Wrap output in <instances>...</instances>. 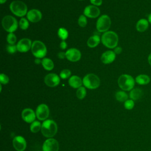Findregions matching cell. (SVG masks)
I'll list each match as a JSON object with an SVG mask.
<instances>
[{
	"mask_svg": "<svg viewBox=\"0 0 151 151\" xmlns=\"http://www.w3.org/2000/svg\"><path fill=\"white\" fill-rule=\"evenodd\" d=\"M65 55L67 60L72 62H76L78 61L81 58V56L80 51L74 48L68 49L66 51Z\"/></svg>",
	"mask_w": 151,
	"mask_h": 151,
	"instance_id": "cell-13",
	"label": "cell"
},
{
	"mask_svg": "<svg viewBox=\"0 0 151 151\" xmlns=\"http://www.w3.org/2000/svg\"><path fill=\"white\" fill-rule=\"evenodd\" d=\"M58 57L60 59H64L65 57H66V55H65V52H60L58 53Z\"/></svg>",
	"mask_w": 151,
	"mask_h": 151,
	"instance_id": "cell-39",
	"label": "cell"
},
{
	"mask_svg": "<svg viewBox=\"0 0 151 151\" xmlns=\"http://www.w3.org/2000/svg\"><path fill=\"white\" fill-rule=\"evenodd\" d=\"M90 2L96 6H99L102 4V0H90Z\"/></svg>",
	"mask_w": 151,
	"mask_h": 151,
	"instance_id": "cell-36",
	"label": "cell"
},
{
	"mask_svg": "<svg viewBox=\"0 0 151 151\" xmlns=\"http://www.w3.org/2000/svg\"><path fill=\"white\" fill-rule=\"evenodd\" d=\"M83 84L88 88L95 89L99 87L100 81L96 75L94 74H88L83 78Z\"/></svg>",
	"mask_w": 151,
	"mask_h": 151,
	"instance_id": "cell-7",
	"label": "cell"
},
{
	"mask_svg": "<svg viewBox=\"0 0 151 151\" xmlns=\"http://www.w3.org/2000/svg\"><path fill=\"white\" fill-rule=\"evenodd\" d=\"M41 123L38 121H34L30 126V130L32 133H37L41 129Z\"/></svg>",
	"mask_w": 151,
	"mask_h": 151,
	"instance_id": "cell-26",
	"label": "cell"
},
{
	"mask_svg": "<svg viewBox=\"0 0 151 151\" xmlns=\"http://www.w3.org/2000/svg\"><path fill=\"white\" fill-rule=\"evenodd\" d=\"M100 41V38L98 35H93L88 38L87 41V45L90 48H94L98 45Z\"/></svg>",
	"mask_w": 151,
	"mask_h": 151,
	"instance_id": "cell-23",
	"label": "cell"
},
{
	"mask_svg": "<svg viewBox=\"0 0 151 151\" xmlns=\"http://www.w3.org/2000/svg\"><path fill=\"white\" fill-rule=\"evenodd\" d=\"M42 65L45 70L50 71L52 70L54 68V63L53 61L48 58H44L42 60Z\"/></svg>",
	"mask_w": 151,
	"mask_h": 151,
	"instance_id": "cell-24",
	"label": "cell"
},
{
	"mask_svg": "<svg viewBox=\"0 0 151 151\" xmlns=\"http://www.w3.org/2000/svg\"><path fill=\"white\" fill-rule=\"evenodd\" d=\"M147 61H148V63L149 64L151 65V52L149 54V56H148V58H147Z\"/></svg>",
	"mask_w": 151,
	"mask_h": 151,
	"instance_id": "cell-41",
	"label": "cell"
},
{
	"mask_svg": "<svg viewBox=\"0 0 151 151\" xmlns=\"http://www.w3.org/2000/svg\"><path fill=\"white\" fill-rule=\"evenodd\" d=\"M116 99L120 102H125L128 100V95L124 91H119L116 93Z\"/></svg>",
	"mask_w": 151,
	"mask_h": 151,
	"instance_id": "cell-25",
	"label": "cell"
},
{
	"mask_svg": "<svg viewBox=\"0 0 151 151\" xmlns=\"http://www.w3.org/2000/svg\"><path fill=\"white\" fill-rule=\"evenodd\" d=\"M6 40H7V42L9 43V44H14L17 41V37L12 32L9 33L7 35Z\"/></svg>",
	"mask_w": 151,
	"mask_h": 151,
	"instance_id": "cell-31",
	"label": "cell"
},
{
	"mask_svg": "<svg viewBox=\"0 0 151 151\" xmlns=\"http://www.w3.org/2000/svg\"><path fill=\"white\" fill-rule=\"evenodd\" d=\"M17 50L19 52H27L32 47L31 41L28 38H22L19 41L17 45Z\"/></svg>",
	"mask_w": 151,
	"mask_h": 151,
	"instance_id": "cell-14",
	"label": "cell"
},
{
	"mask_svg": "<svg viewBox=\"0 0 151 151\" xmlns=\"http://www.w3.org/2000/svg\"><path fill=\"white\" fill-rule=\"evenodd\" d=\"M59 144L57 140L53 138H48L43 143V151H58Z\"/></svg>",
	"mask_w": 151,
	"mask_h": 151,
	"instance_id": "cell-10",
	"label": "cell"
},
{
	"mask_svg": "<svg viewBox=\"0 0 151 151\" xmlns=\"http://www.w3.org/2000/svg\"><path fill=\"white\" fill-rule=\"evenodd\" d=\"M41 133L45 137L51 138L57 132V123L52 120L47 119L43 122L41 125Z\"/></svg>",
	"mask_w": 151,
	"mask_h": 151,
	"instance_id": "cell-1",
	"label": "cell"
},
{
	"mask_svg": "<svg viewBox=\"0 0 151 151\" xmlns=\"http://www.w3.org/2000/svg\"><path fill=\"white\" fill-rule=\"evenodd\" d=\"M60 48H61V49L64 50V49H65V48H67V44L66 42H65L64 40H63V41L61 42V43H60Z\"/></svg>",
	"mask_w": 151,
	"mask_h": 151,
	"instance_id": "cell-37",
	"label": "cell"
},
{
	"mask_svg": "<svg viewBox=\"0 0 151 151\" xmlns=\"http://www.w3.org/2000/svg\"><path fill=\"white\" fill-rule=\"evenodd\" d=\"M142 95H143V91L142 90V89L139 88H135L130 90L129 97L130 99L134 101V100H137L139 99H140Z\"/></svg>",
	"mask_w": 151,
	"mask_h": 151,
	"instance_id": "cell-22",
	"label": "cell"
},
{
	"mask_svg": "<svg viewBox=\"0 0 151 151\" xmlns=\"http://www.w3.org/2000/svg\"><path fill=\"white\" fill-rule=\"evenodd\" d=\"M11 12L18 17H23L27 12V6L26 4L21 1H14L12 2L9 6Z\"/></svg>",
	"mask_w": 151,
	"mask_h": 151,
	"instance_id": "cell-4",
	"label": "cell"
},
{
	"mask_svg": "<svg viewBox=\"0 0 151 151\" xmlns=\"http://www.w3.org/2000/svg\"><path fill=\"white\" fill-rule=\"evenodd\" d=\"M2 25L4 29L9 33L14 32L18 28L17 19L11 15H6L3 18Z\"/></svg>",
	"mask_w": 151,
	"mask_h": 151,
	"instance_id": "cell-6",
	"label": "cell"
},
{
	"mask_svg": "<svg viewBox=\"0 0 151 151\" xmlns=\"http://www.w3.org/2000/svg\"><path fill=\"white\" fill-rule=\"evenodd\" d=\"M22 119L27 123H32L35 121L36 113L33 110L29 108H26L24 109L21 113Z\"/></svg>",
	"mask_w": 151,
	"mask_h": 151,
	"instance_id": "cell-15",
	"label": "cell"
},
{
	"mask_svg": "<svg viewBox=\"0 0 151 151\" xmlns=\"http://www.w3.org/2000/svg\"><path fill=\"white\" fill-rule=\"evenodd\" d=\"M28 21L31 22H37L42 18L41 12L36 9H33L29 11L27 15Z\"/></svg>",
	"mask_w": 151,
	"mask_h": 151,
	"instance_id": "cell-17",
	"label": "cell"
},
{
	"mask_svg": "<svg viewBox=\"0 0 151 151\" xmlns=\"http://www.w3.org/2000/svg\"><path fill=\"white\" fill-rule=\"evenodd\" d=\"M6 0H0V3H1V4H2L5 3V2H6Z\"/></svg>",
	"mask_w": 151,
	"mask_h": 151,
	"instance_id": "cell-43",
	"label": "cell"
},
{
	"mask_svg": "<svg viewBox=\"0 0 151 151\" xmlns=\"http://www.w3.org/2000/svg\"><path fill=\"white\" fill-rule=\"evenodd\" d=\"M31 51L34 56L38 58H41L45 57L47 52L45 44L39 40H35L32 42Z\"/></svg>",
	"mask_w": 151,
	"mask_h": 151,
	"instance_id": "cell-5",
	"label": "cell"
},
{
	"mask_svg": "<svg viewBox=\"0 0 151 151\" xmlns=\"http://www.w3.org/2000/svg\"><path fill=\"white\" fill-rule=\"evenodd\" d=\"M147 20L149 21V22L151 24V13L148 15V18H147Z\"/></svg>",
	"mask_w": 151,
	"mask_h": 151,
	"instance_id": "cell-42",
	"label": "cell"
},
{
	"mask_svg": "<svg viewBox=\"0 0 151 151\" xmlns=\"http://www.w3.org/2000/svg\"><path fill=\"white\" fill-rule=\"evenodd\" d=\"M36 116L40 120H45L50 113L49 108L45 104H41L36 109Z\"/></svg>",
	"mask_w": 151,
	"mask_h": 151,
	"instance_id": "cell-9",
	"label": "cell"
},
{
	"mask_svg": "<svg viewBox=\"0 0 151 151\" xmlns=\"http://www.w3.org/2000/svg\"><path fill=\"white\" fill-rule=\"evenodd\" d=\"M68 83L71 87L74 88H78L79 87H81L83 81L78 76H73L69 78Z\"/></svg>",
	"mask_w": 151,
	"mask_h": 151,
	"instance_id": "cell-20",
	"label": "cell"
},
{
	"mask_svg": "<svg viewBox=\"0 0 151 151\" xmlns=\"http://www.w3.org/2000/svg\"><path fill=\"white\" fill-rule=\"evenodd\" d=\"M87 18L85 15H81L78 20V25L81 27H84L87 25Z\"/></svg>",
	"mask_w": 151,
	"mask_h": 151,
	"instance_id": "cell-33",
	"label": "cell"
},
{
	"mask_svg": "<svg viewBox=\"0 0 151 151\" xmlns=\"http://www.w3.org/2000/svg\"><path fill=\"white\" fill-rule=\"evenodd\" d=\"M116 58V54L113 51H107L103 53L101 56V60L103 63L107 64L111 63Z\"/></svg>",
	"mask_w": 151,
	"mask_h": 151,
	"instance_id": "cell-18",
	"label": "cell"
},
{
	"mask_svg": "<svg viewBox=\"0 0 151 151\" xmlns=\"http://www.w3.org/2000/svg\"><path fill=\"white\" fill-rule=\"evenodd\" d=\"M12 145L14 149L17 151H24L27 146L25 139L21 136L14 137L12 140Z\"/></svg>",
	"mask_w": 151,
	"mask_h": 151,
	"instance_id": "cell-12",
	"label": "cell"
},
{
	"mask_svg": "<svg viewBox=\"0 0 151 151\" xmlns=\"http://www.w3.org/2000/svg\"><path fill=\"white\" fill-rule=\"evenodd\" d=\"M134 83L133 77L129 74H122L118 79L119 86L124 91L132 90L134 86Z\"/></svg>",
	"mask_w": 151,
	"mask_h": 151,
	"instance_id": "cell-3",
	"label": "cell"
},
{
	"mask_svg": "<svg viewBox=\"0 0 151 151\" xmlns=\"http://www.w3.org/2000/svg\"><path fill=\"white\" fill-rule=\"evenodd\" d=\"M71 72L68 69H64L62 70L60 74V76L62 79H66L71 76Z\"/></svg>",
	"mask_w": 151,
	"mask_h": 151,
	"instance_id": "cell-30",
	"label": "cell"
},
{
	"mask_svg": "<svg viewBox=\"0 0 151 151\" xmlns=\"http://www.w3.org/2000/svg\"><path fill=\"white\" fill-rule=\"evenodd\" d=\"M17 50V47L14 44H8L6 46V51L9 54H14Z\"/></svg>",
	"mask_w": 151,
	"mask_h": 151,
	"instance_id": "cell-34",
	"label": "cell"
},
{
	"mask_svg": "<svg viewBox=\"0 0 151 151\" xmlns=\"http://www.w3.org/2000/svg\"><path fill=\"white\" fill-rule=\"evenodd\" d=\"M100 13L99 8L94 5H88L84 10V15L91 18H97L100 15Z\"/></svg>",
	"mask_w": 151,
	"mask_h": 151,
	"instance_id": "cell-16",
	"label": "cell"
},
{
	"mask_svg": "<svg viewBox=\"0 0 151 151\" xmlns=\"http://www.w3.org/2000/svg\"><path fill=\"white\" fill-rule=\"evenodd\" d=\"M60 78L56 74L50 73L45 76L44 82L47 86L50 87H54L58 86L60 83Z\"/></svg>",
	"mask_w": 151,
	"mask_h": 151,
	"instance_id": "cell-11",
	"label": "cell"
},
{
	"mask_svg": "<svg viewBox=\"0 0 151 151\" xmlns=\"http://www.w3.org/2000/svg\"><path fill=\"white\" fill-rule=\"evenodd\" d=\"M35 63L36 64H40L41 63H42V61H41V60L38 58H37L36 59H35Z\"/></svg>",
	"mask_w": 151,
	"mask_h": 151,
	"instance_id": "cell-40",
	"label": "cell"
},
{
	"mask_svg": "<svg viewBox=\"0 0 151 151\" xmlns=\"http://www.w3.org/2000/svg\"><path fill=\"white\" fill-rule=\"evenodd\" d=\"M76 96L78 99H83L86 96V90L84 87H79L76 91Z\"/></svg>",
	"mask_w": 151,
	"mask_h": 151,
	"instance_id": "cell-27",
	"label": "cell"
},
{
	"mask_svg": "<svg viewBox=\"0 0 151 151\" xmlns=\"http://www.w3.org/2000/svg\"><path fill=\"white\" fill-rule=\"evenodd\" d=\"M9 78L8 77L5 75V74H1L0 75V81L1 84H6L9 82Z\"/></svg>",
	"mask_w": 151,
	"mask_h": 151,
	"instance_id": "cell-35",
	"label": "cell"
},
{
	"mask_svg": "<svg viewBox=\"0 0 151 151\" xmlns=\"http://www.w3.org/2000/svg\"><path fill=\"white\" fill-rule=\"evenodd\" d=\"M19 27L22 29H23V30L27 29L29 27V23H28V20L24 18H22L19 21Z\"/></svg>",
	"mask_w": 151,
	"mask_h": 151,
	"instance_id": "cell-29",
	"label": "cell"
},
{
	"mask_svg": "<svg viewBox=\"0 0 151 151\" xmlns=\"http://www.w3.org/2000/svg\"><path fill=\"white\" fill-rule=\"evenodd\" d=\"M58 35L61 40H65L68 37V32L65 28H60L58 31Z\"/></svg>",
	"mask_w": 151,
	"mask_h": 151,
	"instance_id": "cell-28",
	"label": "cell"
},
{
	"mask_svg": "<svg viewBox=\"0 0 151 151\" xmlns=\"http://www.w3.org/2000/svg\"><path fill=\"white\" fill-rule=\"evenodd\" d=\"M134 101L132 99L127 100L124 103V108L127 110H132L134 107Z\"/></svg>",
	"mask_w": 151,
	"mask_h": 151,
	"instance_id": "cell-32",
	"label": "cell"
},
{
	"mask_svg": "<svg viewBox=\"0 0 151 151\" xmlns=\"http://www.w3.org/2000/svg\"><path fill=\"white\" fill-rule=\"evenodd\" d=\"M103 44L107 48H115L119 42L117 34L113 31H106L101 36Z\"/></svg>",
	"mask_w": 151,
	"mask_h": 151,
	"instance_id": "cell-2",
	"label": "cell"
},
{
	"mask_svg": "<svg viewBox=\"0 0 151 151\" xmlns=\"http://www.w3.org/2000/svg\"><path fill=\"white\" fill-rule=\"evenodd\" d=\"M35 151H40V150H35Z\"/></svg>",
	"mask_w": 151,
	"mask_h": 151,
	"instance_id": "cell-44",
	"label": "cell"
},
{
	"mask_svg": "<svg viewBox=\"0 0 151 151\" xmlns=\"http://www.w3.org/2000/svg\"></svg>",
	"mask_w": 151,
	"mask_h": 151,
	"instance_id": "cell-45",
	"label": "cell"
},
{
	"mask_svg": "<svg viewBox=\"0 0 151 151\" xmlns=\"http://www.w3.org/2000/svg\"><path fill=\"white\" fill-rule=\"evenodd\" d=\"M111 20L107 15H103L99 17L96 23V28L99 32H106L110 28Z\"/></svg>",
	"mask_w": 151,
	"mask_h": 151,
	"instance_id": "cell-8",
	"label": "cell"
},
{
	"mask_svg": "<svg viewBox=\"0 0 151 151\" xmlns=\"http://www.w3.org/2000/svg\"><path fill=\"white\" fill-rule=\"evenodd\" d=\"M122 48L120 47H117L114 48V52H115V54H119L122 52Z\"/></svg>",
	"mask_w": 151,
	"mask_h": 151,
	"instance_id": "cell-38",
	"label": "cell"
},
{
	"mask_svg": "<svg viewBox=\"0 0 151 151\" xmlns=\"http://www.w3.org/2000/svg\"><path fill=\"white\" fill-rule=\"evenodd\" d=\"M135 81L140 85H146L150 83V78L147 74H139L136 77Z\"/></svg>",
	"mask_w": 151,
	"mask_h": 151,
	"instance_id": "cell-21",
	"label": "cell"
},
{
	"mask_svg": "<svg viewBox=\"0 0 151 151\" xmlns=\"http://www.w3.org/2000/svg\"><path fill=\"white\" fill-rule=\"evenodd\" d=\"M149 21L147 19L142 18L139 19L136 25V28L139 32H145L149 28Z\"/></svg>",
	"mask_w": 151,
	"mask_h": 151,
	"instance_id": "cell-19",
	"label": "cell"
}]
</instances>
